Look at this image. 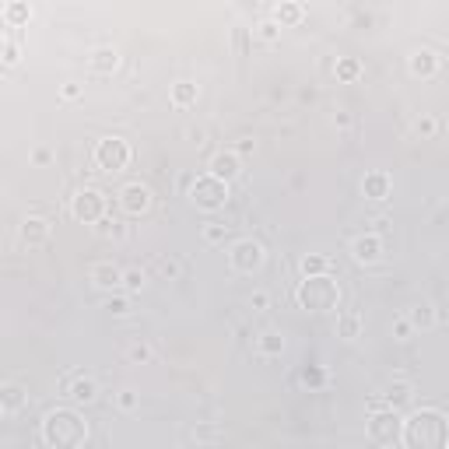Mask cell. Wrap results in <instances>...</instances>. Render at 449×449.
I'll use <instances>...</instances> for the list:
<instances>
[{
    "instance_id": "cell-1",
    "label": "cell",
    "mask_w": 449,
    "mask_h": 449,
    "mask_svg": "<svg viewBox=\"0 0 449 449\" xmlns=\"http://www.w3.org/2000/svg\"><path fill=\"white\" fill-rule=\"evenodd\" d=\"M404 449H446L449 446V421L443 411L436 407H421L411 418H404V432H400Z\"/></svg>"
},
{
    "instance_id": "cell-2",
    "label": "cell",
    "mask_w": 449,
    "mask_h": 449,
    "mask_svg": "<svg viewBox=\"0 0 449 449\" xmlns=\"http://www.w3.org/2000/svg\"><path fill=\"white\" fill-rule=\"evenodd\" d=\"M42 443L49 449H81L88 443V421L74 407H57L42 421Z\"/></svg>"
},
{
    "instance_id": "cell-3",
    "label": "cell",
    "mask_w": 449,
    "mask_h": 449,
    "mask_svg": "<svg viewBox=\"0 0 449 449\" xmlns=\"http://www.w3.org/2000/svg\"><path fill=\"white\" fill-rule=\"evenodd\" d=\"M295 302H298L302 309H313V313L337 309V305H341V284L330 281V277H305V281L295 288Z\"/></svg>"
},
{
    "instance_id": "cell-4",
    "label": "cell",
    "mask_w": 449,
    "mask_h": 449,
    "mask_svg": "<svg viewBox=\"0 0 449 449\" xmlns=\"http://www.w3.org/2000/svg\"><path fill=\"white\" fill-rule=\"evenodd\" d=\"M365 428H368V439H372L375 446H393V443L400 439V432H404V418H400V411H393V407H375Z\"/></svg>"
},
{
    "instance_id": "cell-5",
    "label": "cell",
    "mask_w": 449,
    "mask_h": 449,
    "mask_svg": "<svg viewBox=\"0 0 449 449\" xmlns=\"http://www.w3.org/2000/svg\"><path fill=\"white\" fill-rule=\"evenodd\" d=\"M105 207H109V200H105V193L95 189V186H85V189H78V193L71 197V214H74L78 221H85V225L105 221Z\"/></svg>"
},
{
    "instance_id": "cell-6",
    "label": "cell",
    "mask_w": 449,
    "mask_h": 449,
    "mask_svg": "<svg viewBox=\"0 0 449 449\" xmlns=\"http://www.w3.org/2000/svg\"><path fill=\"white\" fill-rule=\"evenodd\" d=\"M189 200H193L197 207H204V211H218V207H225V200H228V182L214 180L211 173H207V176H197V180L189 182Z\"/></svg>"
},
{
    "instance_id": "cell-7",
    "label": "cell",
    "mask_w": 449,
    "mask_h": 449,
    "mask_svg": "<svg viewBox=\"0 0 449 449\" xmlns=\"http://www.w3.org/2000/svg\"><path fill=\"white\" fill-rule=\"evenodd\" d=\"M95 165L105 173H123L130 165V144L123 137H102L95 144Z\"/></svg>"
},
{
    "instance_id": "cell-8",
    "label": "cell",
    "mask_w": 449,
    "mask_h": 449,
    "mask_svg": "<svg viewBox=\"0 0 449 449\" xmlns=\"http://www.w3.org/2000/svg\"><path fill=\"white\" fill-rule=\"evenodd\" d=\"M228 264H232V270H239V274H253V270H260V264H264V246L257 239H239L228 250Z\"/></svg>"
},
{
    "instance_id": "cell-9",
    "label": "cell",
    "mask_w": 449,
    "mask_h": 449,
    "mask_svg": "<svg viewBox=\"0 0 449 449\" xmlns=\"http://www.w3.org/2000/svg\"><path fill=\"white\" fill-rule=\"evenodd\" d=\"M119 204H123V211L127 214H144L148 207H151V189L144 186V182H127L123 189H119Z\"/></svg>"
},
{
    "instance_id": "cell-10",
    "label": "cell",
    "mask_w": 449,
    "mask_h": 449,
    "mask_svg": "<svg viewBox=\"0 0 449 449\" xmlns=\"http://www.w3.org/2000/svg\"><path fill=\"white\" fill-rule=\"evenodd\" d=\"M383 239L375 235V232H365L358 239H351V257L358 260V264H379L383 260Z\"/></svg>"
},
{
    "instance_id": "cell-11",
    "label": "cell",
    "mask_w": 449,
    "mask_h": 449,
    "mask_svg": "<svg viewBox=\"0 0 449 449\" xmlns=\"http://www.w3.org/2000/svg\"><path fill=\"white\" fill-rule=\"evenodd\" d=\"M411 400H414V386H411L407 379H397V383H390V386L383 390V400H375L372 411H375V407H393V411H400V407H407Z\"/></svg>"
},
{
    "instance_id": "cell-12",
    "label": "cell",
    "mask_w": 449,
    "mask_h": 449,
    "mask_svg": "<svg viewBox=\"0 0 449 449\" xmlns=\"http://www.w3.org/2000/svg\"><path fill=\"white\" fill-rule=\"evenodd\" d=\"M211 176L214 180H221V182H232V180H239L243 176V162H239V155L235 151H218L214 158H211Z\"/></svg>"
},
{
    "instance_id": "cell-13",
    "label": "cell",
    "mask_w": 449,
    "mask_h": 449,
    "mask_svg": "<svg viewBox=\"0 0 449 449\" xmlns=\"http://www.w3.org/2000/svg\"><path fill=\"white\" fill-rule=\"evenodd\" d=\"M67 397H71V404H78V407H85L91 404L95 397H98V383L85 375V372H74L71 379H67Z\"/></svg>"
},
{
    "instance_id": "cell-14",
    "label": "cell",
    "mask_w": 449,
    "mask_h": 449,
    "mask_svg": "<svg viewBox=\"0 0 449 449\" xmlns=\"http://www.w3.org/2000/svg\"><path fill=\"white\" fill-rule=\"evenodd\" d=\"M21 243L32 246V250L46 246V243H49V221L39 218V214H28V218L21 221Z\"/></svg>"
},
{
    "instance_id": "cell-15",
    "label": "cell",
    "mask_w": 449,
    "mask_h": 449,
    "mask_svg": "<svg viewBox=\"0 0 449 449\" xmlns=\"http://www.w3.org/2000/svg\"><path fill=\"white\" fill-rule=\"evenodd\" d=\"M88 277H91V284L102 288V291H116V288H123V270L116 267V264H109V260L91 264Z\"/></svg>"
},
{
    "instance_id": "cell-16",
    "label": "cell",
    "mask_w": 449,
    "mask_h": 449,
    "mask_svg": "<svg viewBox=\"0 0 449 449\" xmlns=\"http://www.w3.org/2000/svg\"><path fill=\"white\" fill-rule=\"evenodd\" d=\"M25 404H28V393L18 383H4V390H0V411H4V418H14Z\"/></svg>"
},
{
    "instance_id": "cell-17",
    "label": "cell",
    "mask_w": 449,
    "mask_h": 449,
    "mask_svg": "<svg viewBox=\"0 0 449 449\" xmlns=\"http://www.w3.org/2000/svg\"><path fill=\"white\" fill-rule=\"evenodd\" d=\"M390 189H393V182L386 173H365V180H361V193H365V200H386L390 197Z\"/></svg>"
},
{
    "instance_id": "cell-18",
    "label": "cell",
    "mask_w": 449,
    "mask_h": 449,
    "mask_svg": "<svg viewBox=\"0 0 449 449\" xmlns=\"http://www.w3.org/2000/svg\"><path fill=\"white\" fill-rule=\"evenodd\" d=\"M407 67H411L414 78H436V71H439V57H436L432 49H414L411 60H407Z\"/></svg>"
},
{
    "instance_id": "cell-19",
    "label": "cell",
    "mask_w": 449,
    "mask_h": 449,
    "mask_svg": "<svg viewBox=\"0 0 449 449\" xmlns=\"http://www.w3.org/2000/svg\"><path fill=\"white\" fill-rule=\"evenodd\" d=\"M88 67L95 74H112V71L119 67V53H116L112 46H98V49H91Z\"/></svg>"
},
{
    "instance_id": "cell-20",
    "label": "cell",
    "mask_w": 449,
    "mask_h": 449,
    "mask_svg": "<svg viewBox=\"0 0 449 449\" xmlns=\"http://www.w3.org/2000/svg\"><path fill=\"white\" fill-rule=\"evenodd\" d=\"M407 320H411V327H414V330H418V327H421V330H432V327L439 323V313H436V305H432V302H418V305H411V309H407Z\"/></svg>"
},
{
    "instance_id": "cell-21",
    "label": "cell",
    "mask_w": 449,
    "mask_h": 449,
    "mask_svg": "<svg viewBox=\"0 0 449 449\" xmlns=\"http://www.w3.org/2000/svg\"><path fill=\"white\" fill-rule=\"evenodd\" d=\"M361 327H365V320H361V313H355V309H348V313L337 316V337H344V341H355L361 334Z\"/></svg>"
},
{
    "instance_id": "cell-22",
    "label": "cell",
    "mask_w": 449,
    "mask_h": 449,
    "mask_svg": "<svg viewBox=\"0 0 449 449\" xmlns=\"http://www.w3.org/2000/svg\"><path fill=\"white\" fill-rule=\"evenodd\" d=\"M298 270H302V277H327L330 260H327V257H316V253H305L302 264H298Z\"/></svg>"
},
{
    "instance_id": "cell-23",
    "label": "cell",
    "mask_w": 449,
    "mask_h": 449,
    "mask_svg": "<svg viewBox=\"0 0 449 449\" xmlns=\"http://www.w3.org/2000/svg\"><path fill=\"white\" fill-rule=\"evenodd\" d=\"M197 95H200V88H197L193 81H176V85H173V105H176V109H186V105L197 102Z\"/></svg>"
},
{
    "instance_id": "cell-24",
    "label": "cell",
    "mask_w": 449,
    "mask_h": 449,
    "mask_svg": "<svg viewBox=\"0 0 449 449\" xmlns=\"http://www.w3.org/2000/svg\"><path fill=\"white\" fill-rule=\"evenodd\" d=\"M257 351H260L264 358H277V355L284 351V337H281V334H274V330L260 334V341H257Z\"/></svg>"
},
{
    "instance_id": "cell-25",
    "label": "cell",
    "mask_w": 449,
    "mask_h": 449,
    "mask_svg": "<svg viewBox=\"0 0 449 449\" xmlns=\"http://www.w3.org/2000/svg\"><path fill=\"white\" fill-rule=\"evenodd\" d=\"M337 78H341V81H355V78H361V64L355 60V57H341V60H337Z\"/></svg>"
},
{
    "instance_id": "cell-26",
    "label": "cell",
    "mask_w": 449,
    "mask_h": 449,
    "mask_svg": "<svg viewBox=\"0 0 449 449\" xmlns=\"http://www.w3.org/2000/svg\"><path fill=\"white\" fill-rule=\"evenodd\" d=\"M32 18V11L25 7V4H4V21L7 25H21V21H28Z\"/></svg>"
},
{
    "instance_id": "cell-27",
    "label": "cell",
    "mask_w": 449,
    "mask_h": 449,
    "mask_svg": "<svg viewBox=\"0 0 449 449\" xmlns=\"http://www.w3.org/2000/svg\"><path fill=\"white\" fill-rule=\"evenodd\" d=\"M302 383H305L309 390H320V386L327 383V372H323L320 365H305V368H302Z\"/></svg>"
},
{
    "instance_id": "cell-28",
    "label": "cell",
    "mask_w": 449,
    "mask_h": 449,
    "mask_svg": "<svg viewBox=\"0 0 449 449\" xmlns=\"http://www.w3.org/2000/svg\"><path fill=\"white\" fill-rule=\"evenodd\" d=\"M302 14H305V11H302L298 4H281V7H277V21H281V25H295V21H302Z\"/></svg>"
},
{
    "instance_id": "cell-29",
    "label": "cell",
    "mask_w": 449,
    "mask_h": 449,
    "mask_svg": "<svg viewBox=\"0 0 449 449\" xmlns=\"http://www.w3.org/2000/svg\"><path fill=\"white\" fill-rule=\"evenodd\" d=\"M127 358L137 361V365H144V361L155 358V351H151V344H144V341H137V344H130L127 348Z\"/></svg>"
},
{
    "instance_id": "cell-30",
    "label": "cell",
    "mask_w": 449,
    "mask_h": 449,
    "mask_svg": "<svg viewBox=\"0 0 449 449\" xmlns=\"http://www.w3.org/2000/svg\"><path fill=\"white\" fill-rule=\"evenodd\" d=\"M214 439H218V425L214 421H200L193 428V443H214Z\"/></svg>"
},
{
    "instance_id": "cell-31",
    "label": "cell",
    "mask_w": 449,
    "mask_h": 449,
    "mask_svg": "<svg viewBox=\"0 0 449 449\" xmlns=\"http://www.w3.org/2000/svg\"><path fill=\"white\" fill-rule=\"evenodd\" d=\"M116 407H119V411H127V414H130V411H137V407H141V393L123 390V393L116 397Z\"/></svg>"
},
{
    "instance_id": "cell-32",
    "label": "cell",
    "mask_w": 449,
    "mask_h": 449,
    "mask_svg": "<svg viewBox=\"0 0 449 449\" xmlns=\"http://www.w3.org/2000/svg\"><path fill=\"white\" fill-rule=\"evenodd\" d=\"M123 288H127V291H130V295H134V291H141V288H144V270H123Z\"/></svg>"
},
{
    "instance_id": "cell-33",
    "label": "cell",
    "mask_w": 449,
    "mask_h": 449,
    "mask_svg": "<svg viewBox=\"0 0 449 449\" xmlns=\"http://www.w3.org/2000/svg\"><path fill=\"white\" fill-rule=\"evenodd\" d=\"M411 334H414V327H411V320H407V316L393 320V337H397V341H411Z\"/></svg>"
},
{
    "instance_id": "cell-34",
    "label": "cell",
    "mask_w": 449,
    "mask_h": 449,
    "mask_svg": "<svg viewBox=\"0 0 449 449\" xmlns=\"http://www.w3.org/2000/svg\"><path fill=\"white\" fill-rule=\"evenodd\" d=\"M155 270H158L162 277H180V264L169 260V257H158V260H155Z\"/></svg>"
},
{
    "instance_id": "cell-35",
    "label": "cell",
    "mask_w": 449,
    "mask_h": 449,
    "mask_svg": "<svg viewBox=\"0 0 449 449\" xmlns=\"http://www.w3.org/2000/svg\"><path fill=\"white\" fill-rule=\"evenodd\" d=\"M98 232H102V235H116V239H123V235H127V228H123L119 221H112V218L98 221Z\"/></svg>"
},
{
    "instance_id": "cell-36",
    "label": "cell",
    "mask_w": 449,
    "mask_h": 449,
    "mask_svg": "<svg viewBox=\"0 0 449 449\" xmlns=\"http://www.w3.org/2000/svg\"><path fill=\"white\" fill-rule=\"evenodd\" d=\"M225 235H228V225H207V228H204V239H207V243H221Z\"/></svg>"
},
{
    "instance_id": "cell-37",
    "label": "cell",
    "mask_w": 449,
    "mask_h": 449,
    "mask_svg": "<svg viewBox=\"0 0 449 449\" xmlns=\"http://www.w3.org/2000/svg\"><path fill=\"white\" fill-rule=\"evenodd\" d=\"M414 130H418L421 137H432V134H436V119H432V116H421V119L414 123Z\"/></svg>"
},
{
    "instance_id": "cell-38",
    "label": "cell",
    "mask_w": 449,
    "mask_h": 449,
    "mask_svg": "<svg viewBox=\"0 0 449 449\" xmlns=\"http://www.w3.org/2000/svg\"><path fill=\"white\" fill-rule=\"evenodd\" d=\"M267 305H270L267 291H253V295H250V309H257V313H260V309H267Z\"/></svg>"
},
{
    "instance_id": "cell-39",
    "label": "cell",
    "mask_w": 449,
    "mask_h": 449,
    "mask_svg": "<svg viewBox=\"0 0 449 449\" xmlns=\"http://www.w3.org/2000/svg\"><path fill=\"white\" fill-rule=\"evenodd\" d=\"M105 309H109V313H116V316H119V313H127V309H130V302H127V298H123V295H116V298H109V302H105Z\"/></svg>"
},
{
    "instance_id": "cell-40",
    "label": "cell",
    "mask_w": 449,
    "mask_h": 449,
    "mask_svg": "<svg viewBox=\"0 0 449 449\" xmlns=\"http://www.w3.org/2000/svg\"><path fill=\"white\" fill-rule=\"evenodd\" d=\"M60 98H64V102H74V98H81V85H74V81H67V85L60 88Z\"/></svg>"
},
{
    "instance_id": "cell-41",
    "label": "cell",
    "mask_w": 449,
    "mask_h": 449,
    "mask_svg": "<svg viewBox=\"0 0 449 449\" xmlns=\"http://www.w3.org/2000/svg\"><path fill=\"white\" fill-rule=\"evenodd\" d=\"M4 64H18V46L11 39H4Z\"/></svg>"
},
{
    "instance_id": "cell-42",
    "label": "cell",
    "mask_w": 449,
    "mask_h": 449,
    "mask_svg": "<svg viewBox=\"0 0 449 449\" xmlns=\"http://www.w3.org/2000/svg\"><path fill=\"white\" fill-rule=\"evenodd\" d=\"M260 35H264L267 42H274V39H277V25H274V21H267V25H260Z\"/></svg>"
},
{
    "instance_id": "cell-43",
    "label": "cell",
    "mask_w": 449,
    "mask_h": 449,
    "mask_svg": "<svg viewBox=\"0 0 449 449\" xmlns=\"http://www.w3.org/2000/svg\"><path fill=\"white\" fill-rule=\"evenodd\" d=\"M334 127L348 130V127H351V116H348V112H337V116H334Z\"/></svg>"
},
{
    "instance_id": "cell-44",
    "label": "cell",
    "mask_w": 449,
    "mask_h": 449,
    "mask_svg": "<svg viewBox=\"0 0 449 449\" xmlns=\"http://www.w3.org/2000/svg\"><path fill=\"white\" fill-rule=\"evenodd\" d=\"M232 151H235L239 158H243V155H253V141H243V144H235Z\"/></svg>"
},
{
    "instance_id": "cell-45",
    "label": "cell",
    "mask_w": 449,
    "mask_h": 449,
    "mask_svg": "<svg viewBox=\"0 0 449 449\" xmlns=\"http://www.w3.org/2000/svg\"><path fill=\"white\" fill-rule=\"evenodd\" d=\"M32 158H35V162H39V165H46V162H49V151H46V148H39V151H35V155H32Z\"/></svg>"
}]
</instances>
